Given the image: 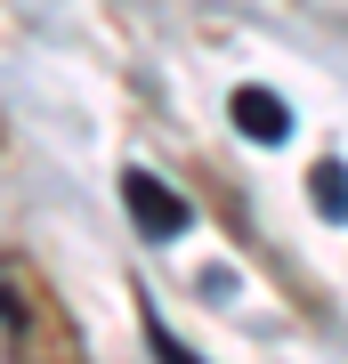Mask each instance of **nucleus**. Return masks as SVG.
<instances>
[{
    "label": "nucleus",
    "instance_id": "nucleus-1",
    "mask_svg": "<svg viewBox=\"0 0 348 364\" xmlns=\"http://www.w3.org/2000/svg\"><path fill=\"white\" fill-rule=\"evenodd\" d=\"M122 203H130V219H138V235H154V243L186 235V195H170V186L146 178V170H130V178H122Z\"/></svg>",
    "mask_w": 348,
    "mask_h": 364
},
{
    "label": "nucleus",
    "instance_id": "nucleus-3",
    "mask_svg": "<svg viewBox=\"0 0 348 364\" xmlns=\"http://www.w3.org/2000/svg\"><path fill=\"white\" fill-rule=\"evenodd\" d=\"M316 210L324 219H348V170L340 162H316Z\"/></svg>",
    "mask_w": 348,
    "mask_h": 364
},
{
    "label": "nucleus",
    "instance_id": "nucleus-2",
    "mask_svg": "<svg viewBox=\"0 0 348 364\" xmlns=\"http://www.w3.org/2000/svg\"><path fill=\"white\" fill-rule=\"evenodd\" d=\"M227 114H235V130H243V138H259V146H284V130H292V114L275 105V90H259V81L227 97Z\"/></svg>",
    "mask_w": 348,
    "mask_h": 364
}]
</instances>
